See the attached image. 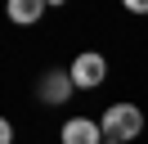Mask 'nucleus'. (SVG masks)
Instances as JSON below:
<instances>
[{"mask_svg": "<svg viewBox=\"0 0 148 144\" xmlns=\"http://www.w3.org/2000/svg\"><path fill=\"white\" fill-rule=\"evenodd\" d=\"M0 144H14V126L5 122V117H0Z\"/></svg>", "mask_w": 148, "mask_h": 144, "instance_id": "423d86ee", "label": "nucleus"}, {"mask_svg": "<svg viewBox=\"0 0 148 144\" xmlns=\"http://www.w3.org/2000/svg\"><path fill=\"white\" fill-rule=\"evenodd\" d=\"M36 95L45 99L49 108H58V104H67V95H72V72H63V68H49L45 77L36 81Z\"/></svg>", "mask_w": 148, "mask_h": 144, "instance_id": "7ed1b4c3", "label": "nucleus"}, {"mask_svg": "<svg viewBox=\"0 0 148 144\" xmlns=\"http://www.w3.org/2000/svg\"><path fill=\"white\" fill-rule=\"evenodd\" d=\"M63 144H103V126L90 117H72L63 122Z\"/></svg>", "mask_w": 148, "mask_h": 144, "instance_id": "20e7f679", "label": "nucleus"}, {"mask_svg": "<svg viewBox=\"0 0 148 144\" xmlns=\"http://www.w3.org/2000/svg\"><path fill=\"white\" fill-rule=\"evenodd\" d=\"M45 5H63V0H45Z\"/></svg>", "mask_w": 148, "mask_h": 144, "instance_id": "6e6552de", "label": "nucleus"}, {"mask_svg": "<svg viewBox=\"0 0 148 144\" xmlns=\"http://www.w3.org/2000/svg\"><path fill=\"white\" fill-rule=\"evenodd\" d=\"M72 86H81V90H94V86H103V77H108V59L103 54H94V50H85V54H76L72 59Z\"/></svg>", "mask_w": 148, "mask_h": 144, "instance_id": "f03ea898", "label": "nucleus"}, {"mask_svg": "<svg viewBox=\"0 0 148 144\" xmlns=\"http://www.w3.org/2000/svg\"><path fill=\"white\" fill-rule=\"evenodd\" d=\"M103 144H117V140H103Z\"/></svg>", "mask_w": 148, "mask_h": 144, "instance_id": "1a4fd4ad", "label": "nucleus"}, {"mask_svg": "<svg viewBox=\"0 0 148 144\" xmlns=\"http://www.w3.org/2000/svg\"><path fill=\"white\" fill-rule=\"evenodd\" d=\"M121 5H126L130 14H148V0H121Z\"/></svg>", "mask_w": 148, "mask_h": 144, "instance_id": "0eeeda50", "label": "nucleus"}, {"mask_svg": "<svg viewBox=\"0 0 148 144\" xmlns=\"http://www.w3.org/2000/svg\"><path fill=\"white\" fill-rule=\"evenodd\" d=\"M103 135L108 140H117V144H126V140H135L139 131H144V113H139L135 104H112L108 113H103Z\"/></svg>", "mask_w": 148, "mask_h": 144, "instance_id": "f257e3e1", "label": "nucleus"}, {"mask_svg": "<svg viewBox=\"0 0 148 144\" xmlns=\"http://www.w3.org/2000/svg\"><path fill=\"white\" fill-rule=\"evenodd\" d=\"M5 14L14 18V23H23V27H32L40 14H45V0H9L5 5Z\"/></svg>", "mask_w": 148, "mask_h": 144, "instance_id": "39448f33", "label": "nucleus"}]
</instances>
